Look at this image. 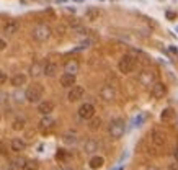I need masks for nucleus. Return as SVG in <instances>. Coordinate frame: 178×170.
I'll return each mask as SVG.
<instances>
[{
  "instance_id": "f3484780",
  "label": "nucleus",
  "mask_w": 178,
  "mask_h": 170,
  "mask_svg": "<svg viewBox=\"0 0 178 170\" xmlns=\"http://www.w3.org/2000/svg\"><path fill=\"white\" fill-rule=\"evenodd\" d=\"M103 164H105V159L100 157V155H93V157L90 159V162H88V165H90V168L93 170H98L103 167Z\"/></svg>"
},
{
  "instance_id": "7ed1b4c3",
  "label": "nucleus",
  "mask_w": 178,
  "mask_h": 170,
  "mask_svg": "<svg viewBox=\"0 0 178 170\" xmlns=\"http://www.w3.org/2000/svg\"><path fill=\"white\" fill-rule=\"evenodd\" d=\"M51 28L48 25H38V26H35V30H33V38H35L36 41H48L49 38H51Z\"/></svg>"
},
{
  "instance_id": "2eb2a0df",
  "label": "nucleus",
  "mask_w": 178,
  "mask_h": 170,
  "mask_svg": "<svg viewBox=\"0 0 178 170\" xmlns=\"http://www.w3.org/2000/svg\"><path fill=\"white\" fill-rule=\"evenodd\" d=\"M12 150L13 152H21V150H25L26 149V142L23 139H20V138H15L12 141Z\"/></svg>"
},
{
  "instance_id": "9d476101",
  "label": "nucleus",
  "mask_w": 178,
  "mask_h": 170,
  "mask_svg": "<svg viewBox=\"0 0 178 170\" xmlns=\"http://www.w3.org/2000/svg\"><path fill=\"white\" fill-rule=\"evenodd\" d=\"M59 82H60V85H62V87L70 88V87H74V85H75V75H72V74H64V75H60Z\"/></svg>"
},
{
  "instance_id": "9b49d317",
  "label": "nucleus",
  "mask_w": 178,
  "mask_h": 170,
  "mask_svg": "<svg viewBox=\"0 0 178 170\" xmlns=\"http://www.w3.org/2000/svg\"><path fill=\"white\" fill-rule=\"evenodd\" d=\"M54 123H56V121H54L49 115H48V116H44L43 120L39 121V129L43 131V133H48L49 129H53V128H54Z\"/></svg>"
},
{
  "instance_id": "6ab92c4d",
  "label": "nucleus",
  "mask_w": 178,
  "mask_h": 170,
  "mask_svg": "<svg viewBox=\"0 0 178 170\" xmlns=\"http://www.w3.org/2000/svg\"><path fill=\"white\" fill-rule=\"evenodd\" d=\"M83 149H85L87 154H93L95 150H98V142L95 139H88L85 142V146H83Z\"/></svg>"
},
{
  "instance_id": "39448f33",
  "label": "nucleus",
  "mask_w": 178,
  "mask_h": 170,
  "mask_svg": "<svg viewBox=\"0 0 178 170\" xmlns=\"http://www.w3.org/2000/svg\"><path fill=\"white\" fill-rule=\"evenodd\" d=\"M78 116L82 120H92L95 116V106L92 103H83V105L78 108Z\"/></svg>"
},
{
  "instance_id": "ddd939ff",
  "label": "nucleus",
  "mask_w": 178,
  "mask_h": 170,
  "mask_svg": "<svg viewBox=\"0 0 178 170\" xmlns=\"http://www.w3.org/2000/svg\"><path fill=\"white\" fill-rule=\"evenodd\" d=\"M78 62L75 59H70V61H67L65 62V65H64V70H65V74H72V75H75L77 72H78Z\"/></svg>"
},
{
  "instance_id": "aec40b11",
  "label": "nucleus",
  "mask_w": 178,
  "mask_h": 170,
  "mask_svg": "<svg viewBox=\"0 0 178 170\" xmlns=\"http://www.w3.org/2000/svg\"><path fill=\"white\" fill-rule=\"evenodd\" d=\"M173 118H175V111L170 110V108H165V110L162 111V115H160V120L163 123H168V121H172Z\"/></svg>"
},
{
  "instance_id": "1a4fd4ad",
  "label": "nucleus",
  "mask_w": 178,
  "mask_h": 170,
  "mask_svg": "<svg viewBox=\"0 0 178 170\" xmlns=\"http://www.w3.org/2000/svg\"><path fill=\"white\" fill-rule=\"evenodd\" d=\"M165 92H167V88H165V85L163 83H160V82H155L152 85V90H151V93H152V97L154 98H163V95H165Z\"/></svg>"
},
{
  "instance_id": "393cba45",
  "label": "nucleus",
  "mask_w": 178,
  "mask_h": 170,
  "mask_svg": "<svg viewBox=\"0 0 178 170\" xmlns=\"http://www.w3.org/2000/svg\"><path fill=\"white\" fill-rule=\"evenodd\" d=\"M98 15H100V12L96 10V8H90V10H88L87 13H85V17H87V20H96L98 18Z\"/></svg>"
},
{
  "instance_id": "a211bd4d",
  "label": "nucleus",
  "mask_w": 178,
  "mask_h": 170,
  "mask_svg": "<svg viewBox=\"0 0 178 170\" xmlns=\"http://www.w3.org/2000/svg\"><path fill=\"white\" fill-rule=\"evenodd\" d=\"M10 82H12L13 87H21V85L26 83V75L25 74H16V75H13L12 77Z\"/></svg>"
},
{
  "instance_id": "bb28decb",
  "label": "nucleus",
  "mask_w": 178,
  "mask_h": 170,
  "mask_svg": "<svg viewBox=\"0 0 178 170\" xmlns=\"http://www.w3.org/2000/svg\"><path fill=\"white\" fill-rule=\"evenodd\" d=\"M56 157H57V160H64V157H65V150L59 149V150H57V154H56Z\"/></svg>"
},
{
  "instance_id": "20e7f679",
  "label": "nucleus",
  "mask_w": 178,
  "mask_h": 170,
  "mask_svg": "<svg viewBox=\"0 0 178 170\" xmlns=\"http://www.w3.org/2000/svg\"><path fill=\"white\" fill-rule=\"evenodd\" d=\"M134 65H136V59L133 56L126 54V56H123V59L119 61L118 69H119V72H123V74H129V72H133Z\"/></svg>"
},
{
  "instance_id": "dca6fc26",
  "label": "nucleus",
  "mask_w": 178,
  "mask_h": 170,
  "mask_svg": "<svg viewBox=\"0 0 178 170\" xmlns=\"http://www.w3.org/2000/svg\"><path fill=\"white\" fill-rule=\"evenodd\" d=\"M43 72H44V65L41 62H35L30 67V75L31 77H39V75H43Z\"/></svg>"
},
{
  "instance_id": "a878e982",
  "label": "nucleus",
  "mask_w": 178,
  "mask_h": 170,
  "mask_svg": "<svg viewBox=\"0 0 178 170\" xmlns=\"http://www.w3.org/2000/svg\"><path fill=\"white\" fill-rule=\"evenodd\" d=\"M101 126V118H96V116H93L92 118V121H90V129H98V128Z\"/></svg>"
},
{
  "instance_id": "f257e3e1",
  "label": "nucleus",
  "mask_w": 178,
  "mask_h": 170,
  "mask_svg": "<svg viewBox=\"0 0 178 170\" xmlns=\"http://www.w3.org/2000/svg\"><path fill=\"white\" fill-rule=\"evenodd\" d=\"M44 88L41 87L39 83H33L31 87H28V90L25 92V97L30 103H38L41 98H43Z\"/></svg>"
},
{
  "instance_id": "2f4dec72",
  "label": "nucleus",
  "mask_w": 178,
  "mask_h": 170,
  "mask_svg": "<svg viewBox=\"0 0 178 170\" xmlns=\"http://www.w3.org/2000/svg\"><path fill=\"white\" fill-rule=\"evenodd\" d=\"M173 157H175V160H176V162H178V146H176V147H175V152H173Z\"/></svg>"
},
{
  "instance_id": "c85d7f7f",
  "label": "nucleus",
  "mask_w": 178,
  "mask_h": 170,
  "mask_svg": "<svg viewBox=\"0 0 178 170\" xmlns=\"http://www.w3.org/2000/svg\"><path fill=\"white\" fill-rule=\"evenodd\" d=\"M167 20H170V21L176 20V13H173V12H167Z\"/></svg>"
},
{
  "instance_id": "412c9836",
  "label": "nucleus",
  "mask_w": 178,
  "mask_h": 170,
  "mask_svg": "<svg viewBox=\"0 0 178 170\" xmlns=\"http://www.w3.org/2000/svg\"><path fill=\"white\" fill-rule=\"evenodd\" d=\"M56 72H57V65L56 64H46L44 65V75L46 77H54L56 75Z\"/></svg>"
},
{
  "instance_id": "f8f14e48",
  "label": "nucleus",
  "mask_w": 178,
  "mask_h": 170,
  "mask_svg": "<svg viewBox=\"0 0 178 170\" xmlns=\"http://www.w3.org/2000/svg\"><path fill=\"white\" fill-rule=\"evenodd\" d=\"M38 111L41 113V115H44V116L51 115V113L54 111V103L53 102H41L38 105Z\"/></svg>"
},
{
  "instance_id": "f03ea898",
  "label": "nucleus",
  "mask_w": 178,
  "mask_h": 170,
  "mask_svg": "<svg viewBox=\"0 0 178 170\" xmlns=\"http://www.w3.org/2000/svg\"><path fill=\"white\" fill-rule=\"evenodd\" d=\"M124 131H126V123H124V120H113L110 123V128H108V133H110V136L113 139H119L121 136L124 134Z\"/></svg>"
},
{
  "instance_id": "4be33fe9",
  "label": "nucleus",
  "mask_w": 178,
  "mask_h": 170,
  "mask_svg": "<svg viewBox=\"0 0 178 170\" xmlns=\"http://www.w3.org/2000/svg\"><path fill=\"white\" fill-rule=\"evenodd\" d=\"M23 170H38L39 168V162L38 160H26L25 165L21 167Z\"/></svg>"
},
{
  "instance_id": "72a5a7b5",
  "label": "nucleus",
  "mask_w": 178,
  "mask_h": 170,
  "mask_svg": "<svg viewBox=\"0 0 178 170\" xmlns=\"http://www.w3.org/2000/svg\"><path fill=\"white\" fill-rule=\"evenodd\" d=\"M67 170H72V168H67Z\"/></svg>"
},
{
  "instance_id": "b1692460",
  "label": "nucleus",
  "mask_w": 178,
  "mask_h": 170,
  "mask_svg": "<svg viewBox=\"0 0 178 170\" xmlns=\"http://www.w3.org/2000/svg\"><path fill=\"white\" fill-rule=\"evenodd\" d=\"M12 128H13L15 131H21L23 128H25V120H23V118H16V120L13 121Z\"/></svg>"
},
{
  "instance_id": "c756f323",
  "label": "nucleus",
  "mask_w": 178,
  "mask_h": 170,
  "mask_svg": "<svg viewBox=\"0 0 178 170\" xmlns=\"http://www.w3.org/2000/svg\"><path fill=\"white\" fill-rule=\"evenodd\" d=\"M7 82V74L5 72H2V70H0V85H3Z\"/></svg>"
},
{
  "instance_id": "5701e85b",
  "label": "nucleus",
  "mask_w": 178,
  "mask_h": 170,
  "mask_svg": "<svg viewBox=\"0 0 178 170\" xmlns=\"http://www.w3.org/2000/svg\"><path fill=\"white\" fill-rule=\"evenodd\" d=\"M16 30H18V23H16V21L7 23L5 28H3V31H5L7 35H13V33H16Z\"/></svg>"
},
{
  "instance_id": "473e14b6",
  "label": "nucleus",
  "mask_w": 178,
  "mask_h": 170,
  "mask_svg": "<svg viewBox=\"0 0 178 170\" xmlns=\"http://www.w3.org/2000/svg\"><path fill=\"white\" fill-rule=\"evenodd\" d=\"M116 170H123V167H118V168H116Z\"/></svg>"
},
{
  "instance_id": "423d86ee",
  "label": "nucleus",
  "mask_w": 178,
  "mask_h": 170,
  "mask_svg": "<svg viewBox=\"0 0 178 170\" xmlns=\"http://www.w3.org/2000/svg\"><path fill=\"white\" fill-rule=\"evenodd\" d=\"M155 72L154 70H142V72L139 74V82L142 85H146V87H149V85H154L155 83Z\"/></svg>"
},
{
  "instance_id": "cd10ccee",
  "label": "nucleus",
  "mask_w": 178,
  "mask_h": 170,
  "mask_svg": "<svg viewBox=\"0 0 178 170\" xmlns=\"http://www.w3.org/2000/svg\"><path fill=\"white\" fill-rule=\"evenodd\" d=\"M144 120H146V115H140L139 118H136V120H134V124H136V126H139Z\"/></svg>"
},
{
  "instance_id": "4468645a",
  "label": "nucleus",
  "mask_w": 178,
  "mask_h": 170,
  "mask_svg": "<svg viewBox=\"0 0 178 170\" xmlns=\"http://www.w3.org/2000/svg\"><path fill=\"white\" fill-rule=\"evenodd\" d=\"M151 139L157 147H160L162 144H165V134L160 133V131H154V133L151 134Z\"/></svg>"
},
{
  "instance_id": "6e6552de",
  "label": "nucleus",
  "mask_w": 178,
  "mask_h": 170,
  "mask_svg": "<svg viewBox=\"0 0 178 170\" xmlns=\"http://www.w3.org/2000/svg\"><path fill=\"white\" fill-rule=\"evenodd\" d=\"M100 97L105 102H113L114 98H116V90L111 87V85H105V87L100 90Z\"/></svg>"
},
{
  "instance_id": "0eeeda50",
  "label": "nucleus",
  "mask_w": 178,
  "mask_h": 170,
  "mask_svg": "<svg viewBox=\"0 0 178 170\" xmlns=\"http://www.w3.org/2000/svg\"><path fill=\"white\" fill-rule=\"evenodd\" d=\"M83 93H85V90H83V87H78V85H74V87H70V92H69V102H78L80 98L83 97Z\"/></svg>"
},
{
  "instance_id": "7c9ffc66",
  "label": "nucleus",
  "mask_w": 178,
  "mask_h": 170,
  "mask_svg": "<svg viewBox=\"0 0 178 170\" xmlns=\"http://www.w3.org/2000/svg\"><path fill=\"white\" fill-rule=\"evenodd\" d=\"M5 48H7V42L3 41L2 38H0V51H2V49H5Z\"/></svg>"
}]
</instances>
